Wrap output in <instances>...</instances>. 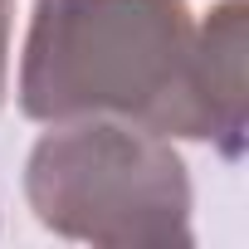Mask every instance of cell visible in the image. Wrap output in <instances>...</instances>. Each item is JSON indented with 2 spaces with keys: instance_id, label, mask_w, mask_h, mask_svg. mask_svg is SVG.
Wrapping results in <instances>:
<instances>
[{
  "instance_id": "cell-1",
  "label": "cell",
  "mask_w": 249,
  "mask_h": 249,
  "mask_svg": "<svg viewBox=\"0 0 249 249\" xmlns=\"http://www.w3.org/2000/svg\"><path fill=\"white\" fill-rule=\"evenodd\" d=\"M20 107L39 122L112 112L161 137L220 142L186 0H39Z\"/></svg>"
},
{
  "instance_id": "cell-2",
  "label": "cell",
  "mask_w": 249,
  "mask_h": 249,
  "mask_svg": "<svg viewBox=\"0 0 249 249\" xmlns=\"http://www.w3.org/2000/svg\"><path fill=\"white\" fill-rule=\"evenodd\" d=\"M39 225L93 244H191V181L161 132L69 117L25 171Z\"/></svg>"
},
{
  "instance_id": "cell-3",
  "label": "cell",
  "mask_w": 249,
  "mask_h": 249,
  "mask_svg": "<svg viewBox=\"0 0 249 249\" xmlns=\"http://www.w3.org/2000/svg\"><path fill=\"white\" fill-rule=\"evenodd\" d=\"M196 59L220 122V147L225 157H239L244 147V5L239 0L220 5L210 25L196 35Z\"/></svg>"
},
{
  "instance_id": "cell-4",
  "label": "cell",
  "mask_w": 249,
  "mask_h": 249,
  "mask_svg": "<svg viewBox=\"0 0 249 249\" xmlns=\"http://www.w3.org/2000/svg\"><path fill=\"white\" fill-rule=\"evenodd\" d=\"M10 15H15V0H0V93H5V54H10Z\"/></svg>"
}]
</instances>
